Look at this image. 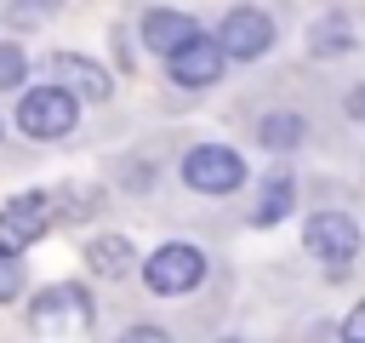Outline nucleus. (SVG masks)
Segmentation results:
<instances>
[{
    "label": "nucleus",
    "mask_w": 365,
    "mask_h": 343,
    "mask_svg": "<svg viewBox=\"0 0 365 343\" xmlns=\"http://www.w3.org/2000/svg\"><path fill=\"white\" fill-rule=\"evenodd\" d=\"M348 114H365V91H354V97H348Z\"/></svg>",
    "instance_id": "18"
},
{
    "label": "nucleus",
    "mask_w": 365,
    "mask_h": 343,
    "mask_svg": "<svg viewBox=\"0 0 365 343\" xmlns=\"http://www.w3.org/2000/svg\"><path fill=\"white\" fill-rule=\"evenodd\" d=\"M74 114H80V103H74V91H68V86H57V80H46V86L23 91V103H17V126H23L34 143L63 137V131L74 126Z\"/></svg>",
    "instance_id": "2"
},
{
    "label": "nucleus",
    "mask_w": 365,
    "mask_h": 343,
    "mask_svg": "<svg viewBox=\"0 0 365 343\" xmlns=\"http://www.w3.org/2000/svg\"><path fill=\"white\" fill-rule=\"evenodd\" d=\"M182 183L200 189V194H234L245 183V160L228 143H200V149L182 154Z\"/></svg>",
    "instance_id": "4"
},
{
    "label": "nucleus",
    "mask_w": 365,
    "mask_h": 343,
    "mask_svg": "<svg viewBox=\"0 0 365 343\" xmlns=\"http://www.w3.org/2000/svg\"><path fill=\"white\" fill-rule=\"evenodd\" d=\"M194 34H200V23H194L188 11H165V6H160V11L143 17V46H148V51H165V57H171V51L188 46Z\"/></svg>",
    "instance_id": "10"
},
{
    "label": "nucleus",
    "mask_w": 365,
    "mask_h": 343,
    "mask_svg": "<svg viewBox=\"0 0 365 343\" xmlns=\"http://www.w3.org/2000/svg\"><path fill=\"white\" fill-rule=\"evenodd\" d=\"M23 69H29L23 51H17V46H0V91H11V86L23 80Z\"/></svg>",
    "instance_id": "16"
},
{
    "label": "nucleus",
    "mask_w": 365,
    "mask_h": 343,
    "mask_svg": "<svg viewBox=\"0 0 365 343\" xmlns=\"http://www.w3.org/2000/svg\"><path fill=\"white\" fill-rule=\"evenodd\" d=\"M291 200H297V183H291L285 172H274V177L262 183V200H257V212H251V217H257L262 229H274L279 217H291Z\"/></svg>",
    "instance_id": "12"
},
{
    "label": "nucleus",
    "mask_w": 365,
    "mask_h": 343,
    "mask_svg": "<svg viewBox=\"0 0 365 343\" xmlns=\"http://www.w3.org/2000/svg\"><path fill=\"white\" fill-rule=\"evenodd\" d=\"M342 337H348V343H365V303H359V309L342 320Z\"/></svg>",
    "instance_id": "17"
},
{
    "label": "nucleus",
    "mask_w": 365,
    "mask_h": 343,
    "mask_svg": "<svg viewBox=\"0 0 365 343\" xmlns=\"http://www.w3.org/2000/svg\"><path fill=\"white\" fill-rule=\"evenodd\" d=\"M143 280H148V292H160V297H182V292H194V286L205 280V252L188 246V240H171V246H160V252L143 263Z\"/></svg>",
    "instance_id": "3"
},
{
    "label": "nucleus",
    "mask_w": 365,
    "mask_h": 343,
    "mask_svg": "<svg viewBox=\"0 0 365 343\" xmlns=\"http://www.w3.org/2000/svg\"><path fill=\"white\" fill-rule=\"evenodd\" d=\"M302 246L331 269V274H348L354 252H359V223L348 212H314L308 229H302Z\"/></svg>",
    "instance_id": "5"
},
{
    "label": "nucleus",
    "mask_w": 365,
    "mask_h": 343,
    "mask_svg": "<svg viewBox=\"0 0 365 343\" xmlns=\"http://www.w3.org/2000/svg\"><path fill=\"white\" fill-rule=\"evenodd\" d=\"M86 263H91L103 280H120V274H131V263H137V246H131L125 234H97V240L86 246Z\"/></svg>",
    "instance_id": "11"
},
{
    "label": "nucleus",
    "mask_w": 365,
    "mask_h": 343,
    "mask_svg": "<svg viewBox=\"0 0 365 343\" xmlns=\"http://www.w3.org/2000/svg\"><path fill=\"white\" fill-rule=\"evenodd\" d=\"M302 131H308V120H302V114H291V109H279V114H262L257 143H262V149H297V143H302Z\"/></svg>",
    "instance_id": "13"
},
{
    "label": "nucleus",
    "mask_w": 365,
    "mask_h": 343,
    "mask_svg": "<svg viewBox=\"0 0 365 343\" xmlns=\"http://www.w3.org/2000/svg\"><path fill=\"white\" fill-rule=\"evenodd\" d=\"M51 212H57V200H46V194H11V200L0 206V252H17V257H23V252L46 234Z\"/></svg>",
    "instance_id": "6"
},
{
    "label": "nucleus",
    "mask_w": 365,
    "mask_h": 343,
    "mask_svg": "<svg viewBox=\"0 0 365 343\" xmlns=\"http://www.w3.org/2000/svg\"><path fill=\"white\" fill-rule=\"evenodd\" d=\"M308 46H314V57H336V51H348V46H354V34H348V17H342V11H325V17L314 23Z\"/></svg>",
    "instance_id": "14"
},
{
    "label": "nucleus",
    "mask_w": 365,
    "mask_h": 343,
    "mask_svg": "<svg viewBox=\"0 0 365 343\" xmlns=\"http://www.w3.org/2000/svg\"><path fill=\"white\" fill-rule=\"evenodd\" d=\"M23 292V263H17V252H0V303H11Z\"/></svg>",
    "instance_id": "15"
},
{
    "label": "nucleus",
    "mask_w": 365,
    "mask_h": 343,
    "mask_svg": "<svg viewBox=\"0 0 365 343\" xmlns=\"http://www.w3.org/2000/svg\"><path fill=\"white\" fill-rule=\"evenodd\" d=\"M222 51L228 57H240V63H251V57H262L268 46H274V17L268 11H257V6H240V11H228L222 17Z\"/></svg>",
    "instance_id": "7"
},
{
    "label": "nucleus",
    "mask_w": 365,
    "mask_h": 343,
    "mask_svg": "<svg viewBox=\"0 0 365 343\" xmlns=\"http://www.w3.org/2000/svg\"><path fill=\"white\" fill-rule=\"evenodd\" d=\"M91 320H97L91 292L74 286V280L46 286V292L34 297V309H29V326H34V332H68V337H80V332H91Z\"/></svg>",
    "instance_id": "1"
},
{
    "label": "nucleus",
    "mask_w": 365,
    "mask_h": 343,
    "mask_svg": "<svg viewBox=\"0 0 365 343\" xmlns=\"http://www.w3.org/2000/svg\"><path fill=\"white\" fill-rule=\"evenodd\" d=\"M222 57H228V51H222L217 34H194L188 46L171 51V80H177V86H211V80L222 74Z\"/></svg>",
    "instance_id": "8"
},
{
    "label": "nucleus",
    "mask_w": 365,
    "mask_h": 343,
    "mask_svg": "<svg viewBox=\"0 0 365 343\" xmlns=\"http://www.w3.org/2000/svg\"><path fill=\"white\" fill-rule=\"evenodd\" d=\"M46 80H57V86H68L74 97H91V103L108 97V74H103L91 57H74V51H51V57H46Z\"/></svg>",
    "instance_id": "9"
}]
</instances>
